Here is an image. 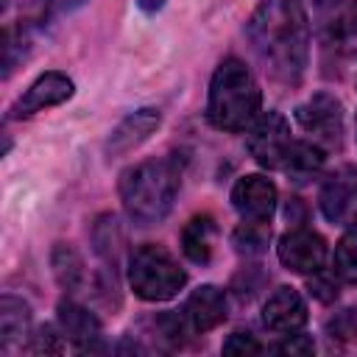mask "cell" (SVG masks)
I'll return each mask as SVG.
<instances>
[{
    "mask_svg": "<svg viewBox=\"0 0 357 357\" xmlns=\"http://www.w3.org/2000/svg\"><path fill=\"white\" fill-rule=\"evenodd\" d=\"M245 33L257 59L276 81H301L310 59V22L298 0H259Z\"/></svg>",
    "mask_w": 357,
    "mask_h": 357,
    "instance_id": "cell-1",
    "label": "cell"
},
{
    "mask_svg": "<svg viewBox=\"0 0 357 357\" xmlns=\"http://www.w3.org/2000/svg\"><path fill=\"white\" fill-rule=\"evenodd\" d=\"M181 170L173 159H148L120 176V201L134 223H159L176 201Z\"/></svg>",
    "mask_w": 357,
    "mask_h": 357,
    "instance_id": "cell-2",
    "label": "cell"
},
{
    "mask_svg": "<svg viewBox=\"0 0 357 357\" xmlns=\"http://www.w3.org/2000/svg\"><path fill=\"white\" fill-rule=\"evenodd\" d=\"M262 106V89L251 70L240 59H226L218 64L209 81L206 117L220 131H245Z\"/></svg>",
    "mask_w": 357,
    "mask_h": 357,
    "instance_id": "cell-3",
    "label": "cell"
},
{
    "mask_svg": "<svg viewBox=\"0 0 357 357\" xmlns=\"http://www.w3.org/2000/svg\"><path fill=\"white\" fill-rule=\"evenodd\" d=\"M128 284L142 301H167L187 284V273L167 248L145 243L128 257Z\"/></svg>",
    "mask_w": 357,
    "mask_h": 357,
    "instance_id": "cell-4",
    "label": "cell"
},
{
    "mask_svg": "<svg viewBox=\"0 0 357 357\" xmlns=\"http://www.w3.org/2000/svg\"><path fill=\"white\" fill-rule=\"evenodd\" d=\"M245 148L248 153L268 170H282V162L293 145L290 126L279 112H265L259 114L248 128H245Z\"/></svg>",
    "mask_w": 357,
    "mask_h": 357,
    "instance_id": "cell-5",
    "label": "cell"
},
{
    "mask_svg": "<svg viewBox=\"0 0 357 357\" xmlns=\"http://www.w3.org/2000/svg\"><path fill=\"white\" fill-rule=\"evenodd\" d=\"M298 126L321 148H340L343 139V106L329 92H315L307 103L296 109Z\"/></svg>",
    "mask_w": 357,
    "mask_h": 357,
    "instance_id": "cell-6",
    "label": "cell"
},
{
    "mask_svg": "<svg viewBox=\"0 0 357 357\" xmlns=\"http://www.w3.org/2000/svg\"><path fill=\"white\" fill-rule=\"evenodd\" d=\"M318 204L326 220L357 229V167H340L329 173L321 184Z\"/></svg>",
    "mask_w": 357,
    "mask_h": 357,
    "instance_id": "cell-7",
    "label": "cell"
},
{
    "mask_svg": "<svg viewBox=\"0 0 357 357\" xmlns=\"http://www.w3.org/2000/svg\"><path fill=\"white\" fill-rule=\"evenodd\" d=\"M75 92V84L70 75L59 73V70H50V73H42L8 109V117H31L42 109H50V106H59L64 100H70Z\"/></svg>",
    "mask_w": 357,
    "mask_h": 357,
    "instance_id": "cell-8",
    "label": "cell"
},
{
    "mask_svg": "<svg viewBox=\"0 0 357 357\" xmlns=\"http://www.w3.org/2000/svg\"><path fill=\"white\" fill-rule=\"evenodd\" d=\"M276 254H279V262L287 271L310 276V273L324 268V262H326V243H324L321 234H315L310 229H293V231L279 237Z\"/></svg>",
    "mask_w": 357,
    "mask_h": 357,
    "instance_id": "cell-9",
    "label": "cell"
},
{
    "mask_svg": "<svg viewBox=\"0 0 357 357\" xmlns=\"http://www.w3.org/2000/svg\"><path fill=\"white\" fill-rule=\"evenodd\" d=\"M231 206L243 220H271L276 209V184L268 176L248 173L231 187Z\"/></svg>",
    "mask_w": 357,
    "mask_h": 357,
    "instance_id": "cell-10",
    "label": "cell"
},
{
    "mask_svg": "<svg viewBox=\"0 0 357 357\" xmlns=\"http://www.w3.org/2000/svg\"><path fill=\"white\" fill-rule=\"evenodd\" d=\"M159 123H162V114H159V109H151V106L126 114L112 128V134L106 139V153L109 156H123V153L134 151L137 145H142L159 128Z\"/></svg>",
    "mask_w": 357,
    "mask_h": 357,
    "instance_id": "cell-11",
    "label": "cell"
},
{
    "mask_svg": "<svg viewBox=\"0 0 357 357\" xmlns=\"http://www.w3.org/2000/svg\"><path fill=\"white\" fill-rule=\"evenodd\" d=\"M262 324L271 332H282V335H290V332L301 329L307 324V304L298 296V290L276 287L268 296L265 307H262Z\"/></svg>",
    "mask_w": 357,
    "mask_h": 357,
    "instance_id": "cell-12",
    "label": "cell"
},
{
    "mask_svg": "<svg viewBox=\"0 0 357 357\" xmlns=\"http://www.w3.org/2000/svg\"><path fill=\"white\" fill-rule=\"evenodd\" d=\"M59 312V326L64 337L81 349V351H100L103 349V335H100V321L81 304L75 301H61L56 307Z\"/></svg>",
    "mask_w": 357,
    "mask_h": 357,
    "instance_id": "cell-13",
    "label": "cell"
},
{
    "mask_svg": "<svg viewBox=\"0 0 357 357\" xmlns=\"http://www.w3.org/2000/svg\"><path fill=\"white\" fill-rule=\"evenodd\" d=\"M226 293L215 284H201L190 293L187 304H184V315L190 321L192 332H209L215 326H220L226 321Z\"/></svg>",
    "mask_w": 357,
    "mask_h": 357,
    "instance_id": "cell-14",
    "label": "cell"
},
{
    "mask_svg": "<svg viewBox=\"0 0 357 357\" xmlns=\"http://www.w3.org/2000/svg\"><path fill=\"white\" fill-rule=\"evenodd\" d=\"M212 243H215V220L209 215H195L181 229V251L190 262L206 265L212 259Z\"/></svg>",
    "mask_w": 357,
    "mask_h": 357,
    "instance_id": "cell-15",
    "label": "cell"
},
{
    "mask_svg": "<svg viewBox=\"0 0 357 357\" xmlns=\"http://www.w3.org/2000/svg\"><path fill=\"white\" fill-rule=\"evenodd\" d=\"M28 326H31V307L6 293L0 298V346L3 351H8L14 343H22V337L28 335Z\"/></svg>",
    "mask_w": 357,
    "mask_h": 357,
    "instance_id": "cell-16",
    "label": "cell"
},
{
    "mask_svg": "<svg viewBox=\"0 0 357 357\" xmlns=\"http://www.w3.org/2000/svg\"><path fill=\"white\" fill-rule=\"evenodd\" d=\"M324 167V148L310 142V139H293L284 162H282V170L293 178V181H310L312 176H318Z\"/></svg>",
    "mask_w": 357,
    "mask_h": 357,
    "instance_id": "cell-17",
    "label": "cell"
},
{
    "mask_svg": "<svg viewBox=\"0 0 357 357\" xmlns=\"http://www.w3.org/2000/svg\"><path fill=\"white\" fill-rule=\"evenodd\" d=\"M50 265H53L56 282H59L67 293H78V290L86 284L84 259H81V254H78L73 245L56 243V245H53V254H50Z\"/></svg>",
    "mask_w": 357,
    "mask_h": 357,
    "instance_id": "cell-18",
    "label": "cell"
},
{
    "mask_svg": "<svg viewBox=\"0 0 357 357\" xmlns=\"http://www.w3.org/2000/svg\"><path fill=\"white\" fill-rule=\"evenodd\" d=\"M324 14H329L324 25L329 45H351L357 39V3H337Z\"/></svg>",
    "mask_w": 357,
    "mask_h": 357,
    "instance_id": "cell-19",
    "label": "cell"
},
{
    "mask_svg": "<svg viewBox=\"0 0 357 357\" xmlns=\"http://www.w3.org/2000/svg\"><path fill=\"white\" fill-rule=\"evenodd\" d=\"M234 245L240 254L245 257H254V254H262L268 248V240H271V229H268V220H243L237 229H234Z\"/></svg>",
    "mask_w": 357,
    "mask_h": 357,
    "instance_id": "cell-20",
    "label": "cell"
},
{
    "mask_svg": "<svg viewBox=\"0 0 357 357\" xmlns=\"http://www.w3.org/2000/svg\"><path fill=\"white\" fill-rule=\"evenodd\" d=\"M335 276L343 282H357V229H349V234L340 237L335 245V259H332Z\"/></svg>",
    "mask_w": 357,
    "mask_h": 357,
    "instance_id": "cell-21",
    "label": "cell"
},
{
    "mask_svg": "<svg viewBox=\"0 0 357 357\" xmlns=\"http://www.w3.org/2000/svg\"><path fill=\"white\" fill-rule=\"evenodd\" d=\"M259 351H262V343L251 332H231L223 340V354H231V357H254Z\"/></svg>",
    "mask_w": 357,
    "mask_h": 357,
    "instance_id": "cell-22",
    "label": "cell"
},
{
    "mask_svg": "<svg viewBox=\"0 0 357 357\" xmlns=\"http://www.w3.org/2000/svg\"><path fill=\"white\" fill-rule=\"evenodd\" d=\"M28 351H33V354H42V351L45 354H59L61 351V340H59L56 329L53 326H39L33 340L28 343Z\"/></svg>",
    "mask_w": 357,
    "mask_h": 357,
    "instance_id": "cell-23",
    "label": "cell"
},
{
    "mask_svg": "<svg viewBox=\"0 0 357 357\" xmlns=\"http://www.w3.org/2000/svg\"><path fill=\"white\" fill-rule=\"evenodd\" d=\"M310 276H312V279H310V293H312L315 298L332 301V298L337 296V284H335V279H329V276L324 273V268L315 271V273H310Z\"/></svg>",
    "mask_w": 357,
    "mask_h": 357,
    "instance_id": "cell-24",
    "label": "cell"
},
{
    "mask_svg": "<svg viewBox=\"0 0 357 357\" xmlns=\"http://www.w3.org/2000/svg\"><path fill=\"white\" fill-rule=\"evenodd\" d=\"M276 351L279 354H312L315 346H312V340L307 335H290L287 340H282L276 346Z\"/></svg>",
    "mask_w": 357,
    "mask_h": 357,
    "instance_id": "cell-25",
    "label": "cell"
},
{
    "mask_svg": "<svg viewBox=\"0 0 357 357\" xmlns=\"http://www.w3.org/2000/svg\"><path fill=\"white\" fill-rule=\"evenodd\" d=\"M329 329H332V335L337 332V335H343V337H351V335H357V321H354L351 310L340 312V315H337V318L329 324Z\"/></svg>",
    "mask_w": 357,
    "mask_h": 357,
    "instance_id": "cell-26",
    "label": "cell"
},
{
    "mask_svg": "<svg viewBox=\"0 0 357 357\" xmlns=\"http://www.w3.org/2000/svg\"><path fill=\"white\" fill-rule=\"evenodd\" d=\"M137 6H139L142 11H148V14H153V11H159V8L165 6V0H137Z\"/></svg>",
    "mask_w": 357,
    "mask_h": 357,
    "instance_id": "cell-27",
    "label": "cell"
},
{
    "mask_svg": "<svg viewBox=\"0 0 357 357\" xmlns=\"http://www.w3.org/2000/svg\"><path fill=\"white\" fill-rule=\"evenodd\" d=\"M53 3H56L61 11H75V8H81L86 0H53Z\"/></svg>",
    "mask_w": 357,
    "mask_h": 357,
    "instance_id": "cell-28",
    "label": "cell"
},
{
    "mask_svg": "<svg viewBox=\"0 0 357 357\" xmlns=\"http://www.w3.org/2000/svg\"><path fill=\"white\" fill-rule=\"evenodd\" d=\"M312 3V8H318V11H329V8H335L337 3H343V0H310Z\"/></svg>",
    "mask_w": 357,
    "mask_h": 357,
    "instance_id": "cell-29",
    "label": "cell"
}]
</instances>
